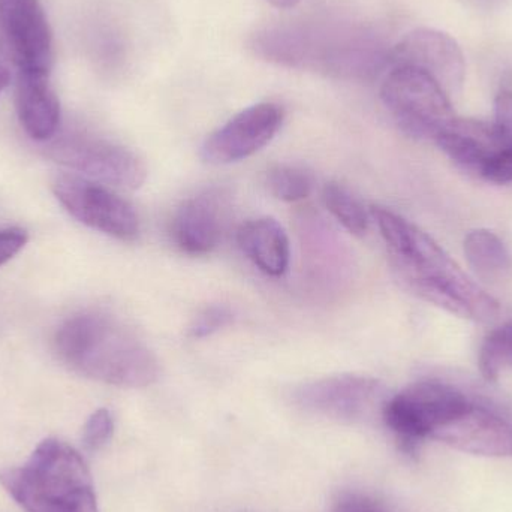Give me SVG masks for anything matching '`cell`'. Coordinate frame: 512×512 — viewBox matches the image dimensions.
I'll use <instances>...</instances> for the list:
<instances>
[{"mask_svg":"<svg viewBox=\"0 0 512 512\" xmlns=\"http://www.w3.org/2000/svg\"><path fill=\"white\" fill-rule=\"evenodd\" d=\"M388 66H411L435 78L445 92H456L465 80V57L456 39L436 29H417L391 48Z\"/></svg>","mask_w":512,"mask_h":512,"instance_id":"obj_12","label":"cell"},{"mask_svg":"<svg viewBox=\"0 0 512 512\" xmlns=\"http://www.w3.org/2000/svg\"><path fill=\"white\" fill-rule=\"evenodd\" d=\"M336 512H387L381 504L361 495H349L337 505Z\"/></svg>","mask_w":512,"mask_h":512,"instance_id":"obj_27","label":"cell"},{"mask_svg":"<svg viewBox=\"0 0 512 512\" xmlns=\"http://www.w3.org/2000/svg\"><path fill=\"white\" fill-rule=\"evenodd\" d=\"M113 415L108 409H98L84 424L83 444L86 450L98 451L108 444L113 436Z\"/></svg>","mask_w":512,"mask_h":512,"instance_id":"obj_23","label":"cell"},{"mask_svg":"<svg viewBox=\"0 0 512 512\" xmlns=\"http://www.w3.org/2000/svg\"><path fill=\"white\" fill-rule=\"evenodd\" d=\"M466 261L475 276L487 283L505 282L512 276V255L510 249L493 231L474 230L463 243Z\"/></svg>","mask_w":512,"mask_h":512,"instance_id":"obj_18","label":"cell"},{"mask_svg":"<svg viewBox=\"0 0 512 512\" xmlns=\"http://www.w3.org/2000/svg\"><path fill=\"white\" fill-rule=\"evenodd\" d=\"M0 32L18 71L50 72L53 33L39 0H0Z\"/></svg>","mask_w":512,"mask_h":512,"instance_id":"obj_11","label":"cell"},{"mask_svg":"<svg viewBox=\"0 0 512 512\" xmlns=\"http://www.w3.org/2000/svg\"><path fill=\"white\" fill-rule=\"evenodd\" d=\"M313 183L312 174L297 165H274L267 173L268 191L285 203H297L309 198Z\"/></svg>","mask_w":512,"mask_h":512,"instance_id":"obj_21","label":"cell"},{"mask_svg":"<svg viewBox=\"0 0 512 512\" xmlns=\"http://www.w3.org/2000/svg\"><path fill=\"white\" fill-rule=\"evenodd\" d=\"M430 439L474 456L512 457V424L474 403Z\"/></svg>","mask_w":512,"mask_h":512,"instance_id":"obj_13","label":"cell"},{"mask_svg":"<svg viewBox=\"0 0 512 512\" xmlns=\"http://www.w3.org/2000/svg\"><path fill=\"white\" fill-rule=\"evenodd\" d=\"M54 352L72 372L122 388H143L159 378V363L149 346L114 316L75 313L57 328Z\"/></svg>","mask_w":512,"mask_h":512,"instance_id":"obj_2","label":"cell"},{"mask_svg":"<svg viewBox=\"0 0 512 512\" xmlns=\"http://www.w3.org/2000/svg\"><path fill=\"white\" fill-rule=\"evenodd\" d=\"M29 242V233L23 228L11 227L0 230V267L23 251Z\"/></svg>","mask_w":512,"mask_h":512,"instance_id":"obj_26","label":"cell"},{"mask_svg":"<svg viewBox=\"0 0 512 512\" xmlns=\"http://www.w3.org/2000/svg\"><path fill=\"white\" fill-rule=\"evenodd\" d=\"M255 50L270 62L336 75L375 74L388 66L385 50L366 33L325 29H271L256 38Z\"/></svg>","mask_w":512,"mask_h":512,"instance_id":"obj_4","label":"cell"},{"mask_svg":"<svg viewBox=\"0 0 512 512\" xmlns=\"http://www.w3.org/2000/svg\"><path fill=\"white\" fill-rule=\"evenodd\" d=\"M480 179L495 185L512 183V149H502L496 153L481 173Z\"/></svg>","mask_w":512,"mask_h":512,"instance_id":"obj_25","label":"cell"},{"mask_svg":"<svg viewBox=\"0 0 512 512\" xmlns=\"http://www.w3.org/2000/svg\"><path fill=\"white\" fill-rule=\"evenodd\" d=\"M471 406L468 397L451 385L420 381L390 397L382 409V420L397 436L403 450L412 451L423 439Z\"/></svg>","mask_w":512,"mask_h":512,"instance_id":"obj_6","label":"cell"},{"mask_svg":"<svg viewBox=\"0 0 512 512\" xmlns=\"http://www.w3.org/2000/svg\"><path fill=\"white\" fill-rule=\"evenodd\" d=\"M237 243L246 258L262 273L282 277L289 267V239L285 228L273 218L245 222L237 231Z\"/></svg>","mask_w":512,"mask_h":512,"instance_id":"obj_17","label":"cell"},{"mask_svg":"<svg viewBox=\"0 0 512 512\" xmlns=\"http://www.w3.org/2000/svg\"><path fill=\"white\" fill-rule=\"evenodd\" d=\"M47 156L101 185L138 189L146 182V165L134 152L89 132L54 137L48 141Z\"/></svg>","mask_w":512,"mask_h":512,"instance_id":"obj_7","label":"cell"},{"mask_svg":"<svg viewBox=\"0 0 512 512\" xmlns=\"http://www.w3.org/2000/svg\"><path fill=\"white\" fill-rule=\"evenodd\" d=\"M435 143L454 164L477 177L481 176L487 162L504 149L493 125L460 117L441 132Z\"/></svg>","mask_w":512,"mask_h":512,"instance_id":"obj_16","label":"cell"},{"mask_svg":"<svg viewBox=\"0 0 512 512\" xmlns=\"http://www.w3.org/2000/svg\"><path fill=\"white\" fill-rule=\"evenodd\" d=\"M496 137L504 149H512V92L502 90L495 99V122L492 123Z\"/></svg>","mask_w":512,"mask_h":512,"instance_id":"obj_24","label":"cell"},{"mask_svg":"<svg viewBox=\"0 0 512 512\" xmlns=\"http://www.w3.org/2000/svg\"><path fill=\"white\" fill-rule=\"evenodd\" d=\"M381 99L397 126L415 140L435 143L457 117L444 87L411 66L390 68L382 81Z\"/></svg>","mask_w":512,"mask_h":512,"instance_id":"obj_5","label":"cell"},{"mask_svg":"<svg viewBox=\"0 0 512 512\" xmlns=\"http://www.w3.org/2000/svg\"><path fill=\"white\" fill-rule=\"evenodd\" d=\"M370 216L388 248L391 265L403 288L451 315L489 324L499 303L471 279L429 234L385 207Z\"/></svg>","mask_w":512,"mask_h":512,"instance_id":"obj_1","label":"cell"},{"mask_svg":"<svg viewBox=\"0 0 512 512\" xmlns=\"http://www.w3.org/2000/svg\"><path fill=\"white\" fill-rule=\"evenodd\" d=\"M9 84V72L5 66L0 65V93L6 89V86Z\"/></svg>","mask_w":512,"mask_h":512,"instance_id":"obj_29","label":"cell"},{"mask_svg":"<svg viewBox=\"0 0 512 512\" xmlns=\"http://www.w3.org/2000/svg\"><path fill=\"white\" fill-rule=\"evenodd\" d=\"M0 484L26 512H98L86 462L59 439H45L26 463L0 472Z\"/></svg>","mask_w":512,"mask_h":512,"instance_id":"obj_3","label":"cell"},{"mask_svg":"<svg viewBox=\"0 0 512 512\" xmlns=\"http://www.w3.org/2000/svg\"><path fill=\"white\" fill-rule=\"evenodd\" d=\"M294 400L306 411L328 418L361 421L381 412L387 403L381 382L367 376L339 375L307 382L295 390Z\"/></svg>","mask_w":512,"mask_h":512,"instance_id":"obj_9","label":"cell"},{"mask_svg":"<svg viewBox=\"0 0 512 512\" xmlns=\"http://www.w3.org/2000/svg\"><path fill=\"white\" fill-rule=\"evenodd\" d=\"M478 366L489 382L498 381L505 370L512 369V322L487 334L481 345Z\"/></svg>","mask_w":512,"mask_h":512,"instance_id":"obj_20","label":"cell"},{"mask_svg":"<svg viewBox=\"0 0 512 512\" xmlns=\"http://www.w3.org/2000/svg\"><path fill=\"white\" fill-rule=\"evenodd\" d=\"M325 209L352 236L363 237L369 231V213L361 201L340 183H327L322 189Z\"/></svg>","mask_w":512,"mask_h":512,"instance_id":"obj_19","label":"cell"},{"mask_svg":"<svg viewBox=\"0 0 512 512\" xmlns=\"http://www.w3.org/2000/svg\"><path fill=\"white\" fill-rule=\"evenodd\" d=\"M231 321H233V312L230 307L213 304L195 316L189 327V336L194 339H204L218 333L219 330L230 325Z\"/></svg>","mask_w":512,"mask_h":512,"instance_id":"obj_22","label":"cell"},{"mask_svg":"<svg viewBox=\"0 0 512 512\" xmlns=\"http://www.w3.org/2000/svg\"><path fill=\"white\" fill-rule=\"evenodd\" d=\"M283 110L273 102L252 105L216 129L201 146V158L212 165L236 164L264 149L282 128Z\"/></svg>","mask_w":512,"mask_h":512,"instance_id":"obj_10","label":"cell"},{"mask_svg":"<svg viewBox=\"0 0 512 512\" xmlns=\"http://www.w3.org/2000/svg\"><path fill=\"white\" fill-rule=\"evenodd\" d=\"M267 2L279 9H289L294 8L301 0H267Z\"/></svg>","mask_w":512,"mask_h":512,"instance_id":"obj_28","label":"cell"},{"mask_svg":"<svg viewBox=\"0 0 512 512\" xmlns=\"http://www.w3.org/2000/svg\"><path fill=\"white\" fill-rule=\"evenodd\" d=\"M224 227V198L203 192L180 204L171 222V237L183 254L204 256L218 248Z\"/></svg>","mask_w":512,"mask_h":512,"instance_id":"obj_14","label":"cell"},{"mask_svg":"<svg viewBox=\"0 0 512 512\" xmlns=\"http://www.w3.org/2000/svg\"><path fill=\"white\" fill-rule=\"evenodd\" d=\"M53 192L66 212L86 227L120 242H134L140 236L134 207L107 186L75 174H59Z\"/></svg>","mask_w":512,"mask_h":512,"instance_id":"obj_8","label":"cell"},{"mask_svg":"<svg viewBox=\"0 0 512 512\" xmlns=\"http://www.w3.org/2000/svg\"><path fill=\"white\" fill-rule=\"evenodd\" d=\"M50 72L18 71V119L35 141L53 140L59 131L60 102L48 78Z\"/></svg>","mask_w":512,"mask_h":512,"instance_id":"obj_15","label":"cell"}]
</instances>
